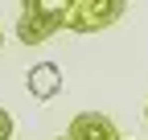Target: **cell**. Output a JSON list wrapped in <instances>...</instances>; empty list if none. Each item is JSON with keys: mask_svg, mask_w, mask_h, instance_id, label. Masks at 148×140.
I'll list each match as a JSON object with an SVG mask.
<instances>
[{"mask_svg": "<svg viewBox=\"0 0 148 140\" xmlns=\"http://www.w3.org/2000/svg\"><path fill=\"white\" fill-rule=\"evenodd\" d=\"M119 140H123V136H119Z\"/></svg>", "mask_w": 148, "mask_h": 140, "instance_id": "cell-9", "label": "cell"}, {"mask_svg": "<svg viewBox=\"0 0 148 140\" xmlns=\"http://www.w3.org/2000/svg\"><path fill=\"white\" fill-rule=\"evenodd\" d=\"M0 45H4V33H0Z\"/></svg>", "mask_w": 148, "mask_h": 140, "instance_id": "cell-7", "label": "cell"}, {"mask_svg": "<svg viewBox=\"0 0 148 140\" xmlns=\"http://www.w3.org/2000/svg\"><path fill=\"white\" fill-rule=\"evenodd\" d=\"M144 119H148V107H144Z\"/></svg>", "mask_w": 148, "mask_h": 140, "instance_id": "cell-8", "label": "cell"}, {"mask_svg": "<svg viewBox=\"0 0 148 140\" xmlns=\"http://www.w3.org/2000/svg\"><path fill=\"white\" fill-rule=\"evenodd\" d=\"M78 0H21V16H16V41L21 45H41L58 29L70 25V12Z\"/></svg>", "mask_w": 148, "mask_h": 140, "instance_id": "cell-1", "label": "cell"}, {"mask_svg": "<svg viewBox=\"0 0 148 140\" xmlns=\"http://www.w3.org/2000/svg\"><path fill=\"white\" fill-rule=\"evenodd\" d=\"M127 0H78L70 12V33H99V29H111L123 16Z\"/></svg>", "mask_w": 148, "mask_h": 140, "instance_id": "cell-2", "label": "cell"}, {"mask_svg": "<svg viewBox=\"0 0 148 140\" xmlns=\"http://www.w3.org/2000/svg\"><path fill=\"white\" fill-rule=\"evenodd\" d=\"M8 136H12V115L0 107V140H8Z\"/></svg>", "mask_w": 148, "mask_h": 140, "instance_id": "cell-5", "label": "cell"}, {"mask_svg": "<svg viewBox=\"0 0 148 140\" xmlns=\"http://www.w3.org/2000/svg\"><path fill=\"white\" fill-rule=\"evenodd\" d=\"M74 140H119V128H115V119L103 115V111H78L70 119V132Z\"/></svg>", "mask_w": 148, "mask_h": 140, "instance_id": "cell-3", "label": "cell"}, {"mask_svg": "<svg viewBox=\"0 0 148 140\" xmlns=\"http://www.w3.org/2000/svg\"><path fill=\"white\" fill-rule=\"evenodd\" d=\"M58 140H74V136H58Z\"/></svg>", "mask_w": 148, "mask_h": 140, "instance_id": "cell-6", "label": "cell"}, {"mask_svg": "<svg viewBox=\"0 0 148 140\" xmlns=\"http://www.w3.org/2000/svg\"><path fill=\"white\" fill-rule=\"evenodd\" d=\"M25 82H29V95H33L37 103H49L53 95L62 91V70L53 66V62H37V66H29Z\"/></svg>", "mask_w": 148, "mask_h": 140, "instance_id": "cell-4", "label": "cell"}]
</instances>
